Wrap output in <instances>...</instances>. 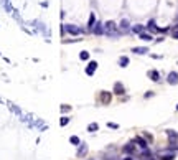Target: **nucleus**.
<instances>
[{
	"mask_svg": "<svg viewBox=\"0 0 178 160\" xmlns=\"http://www.w3.org/2000/svg\"><path fill=\"white\" fill-rule=\"evenodd\" d=\"M69 33V35H81L83 33V30L79 27H76V25H73V23H68V25H64V27H61V33Z\"/></svg>",
	"mask_w": 178,
	"mask_h": 160,
	"instance_id": "f257e3e1",
	"label": "nucleus"
},
{
	"mask_svg": "<svg viewBox=\"0 0 178 160\" xmlns=\"http://www.w3.org/2000/svg\"><path fill=\"white\" fill-rule=\"evenodd\" d=\"M167 83L171 84V86H177L178 84V73L177 71H170L168 76H167Z\"/></svg>",
	"mask_w": 178,
	"mask_h": 160,
	"instance_id": "f03ea898",
	"label": "nucleus"
},
{
	"mask_svg": "<svg viewBox=\"0 0 178 160\" xmlns=\"http://www.w3.org/2000/svg\"><path fill=\"white\" fill-rule=\"evenodd\" d=\"M96 69H97V61H89V65L86 66V74L87 76H92V74L96 73Z\"/></svg>",
	"mask_w": 178,
	"mask_h": 160,
	"instance_id": "7ed1b4c3",
	"label": "nucleus"
},
{
	"mask_svg": "<svg viewBox=\"0 0 178 160\" xmlns=\"http://www.w3.org/2000/svg\"><path fill=\"white\" fill-rule=\"evenodd\" d=\"M122 152L132 155V153L135 152V142H129V144H125V145L122 147Z\"/></svg>",
	"mask_w": 178,
	"mask_h": 160,
	"instance_id": "20e7f679",
	"label": "nucleus"
},
{
	"mask_svg": "<svg viewBox=\"0 0 178 160\" xmlns=\"http://www.w3.org/2000/svg\"><path fill=\"white\" fill-rule=\"evenodd\" d=\"M125 93V87L122 83H114V94H117V96H122V94Z\"/></svg>",
	"mask_w": 178,
	"mask_h": 160,
	"instance_id": "39448f33",
	"label": "nucleus"
},
{
	"mask_svg": "<svg viewBox=\"0 0 178 160\" xmlns=\"http://www.w3.org/2000/svg\"><path fill=\"white\" fill-rule=\"evenodd\" d=\"M91 32L94 35H104V25L101 22H96V25H94V28H92Z\"/></svg>",
	"mask_w": 178,
	"mask_h": 160,
	"instance_id": "423d86ee",
	"label": "nucleus"
},
{
	"mask_svg": "<svg viewBox=\"0 0 178 160\" xmlns=\"http://www.w3.org/2000/svg\"><path fill=\"white\" fill-rule=\"evenodd\" d=\"M160 160H173L175 159V152H171V150H163V152H160Z\"/></svg>",
	"mask_w": 178,
	"mask_h": 160,
	"instance_id": "0eeeda50",
	"label": "nucleus"
},
{
	"mask_svg": "<svg viewBox=\"0 0 178 160\" xmlns=\"http://www.w3.org/2000/svg\"><path fill=\"white\" fill-rule=\"evenodd\" d=\"M132 51L135 54H147L148 53V48L147 46H135V48H132Z\"/></svg>",
	"mask_w": 178,
	"mask_h": 160,
	"instance_id": "6e6552de",
	"label": "nucleus"
},
{
	"mask_svg": "<svg viewBox=\"0 0 178 160\" xmlns=\"http://www.w3.org/2000/svg\"><path fill=\"white\" fill-rule=\"evenodd\" d=\"M78 147H79V149H78V157H84L86 152H87V145H86L84 142H81Z\"/></svg>",
	"mask_w": 178,
	"mask_h": 160,
	"instance_id": "1a4fd4ad",
	"label": "nucleus"
},
{
	"mask_svg": "<svg viewBox=\"0 0 178 160\" xmlns=\"http://www.w3.org/2000/svg\"><path fill=\"white\" fill-rule=\"evenodd\" d=\"M129 63H130V60H129V56H120V58H119V66L120 68H127L129 66Z\"/></svg>",
	"mask_w": 178,
	"mask_h": 160,
	"instance_id": "9d476101",
	"label": "nucleus"
},
{
	"mask_svg": "<svg viewBox=\"0 0 178 160\" xmlns=\"http://www.w3.org/2000/svg\"><path fill=\"white\" fill-rule=\"evenodd\" d=\"M134 142H135V144H138L142 149H147V147H148V142H147L144 137H140V135H138V137H135V140H134Z\"/></svg>",
	"mask_w": 178,
	"mask_h": 160,
	"instance_id": "9b49d317",
	"label": "nucleus"
},
{
	"mask_svg": "<svg viewBox=\"0 0 178 160\" xmlns=\"http://www.w3.org/2000/svg\"><path fill=\"white\" fill-rule=\"evenodd\" d=\"M148 78H150L152 81H155V83H157V81L160 79V73H158L157 69H150V71H148Z\"/></svg>",
	"mask_w": 178,
	"mask_h": 160,
	"instance_id": "f8f14e48",
	"label": "nucleus"
},
{
	"mask_svg": "<svg viewBox=\"0 0 178 160\" xmlns=\"http://www.w3.org/2000/svg\"><path fill=\"white\" fill-rule=\"evenodd\" d=\"M119 28H120L122 32H127V30L130 28V22L127 20V18H124V20H122L120 23H119Z\"/></svg>",
	"mask_w": 178,
	"mask_h": 160,
	"instance_id": "ddd939ff",
	"label": "nucleus"
},
{
	"mask_svg": "<svg viewBox=\"0 0 178 160\" xmlns=\"http://www.w3.org/2000/svg\"><path fill=\"white\" fill-rule=\"evenodd\" d=\"M147 28H148V32H160V28L157 27V23H155V20H150L148 23H147Z\"/></svg>",
	"mask_w": 178,
	"mask_h": 160,
	"instance_id": "4468645a",
	"label": "nucleus"
},
{
	"mask_svg": "<svg viewBox=\"0 0 178 160\" xmlns=\"http://www.w3.org/2000/svg\"><path fill=\"white\" fill-rule=\"evenodd\" d=\"M101 102H102V104H109V102H111V94L102 91V93H101Z\"/></svg>",
	"mask_w": 178,
	"mask_h": 160,
	"instance_id": "2eb2a0df",
	"label": "nucleus"
},
{
	"mask_svg": "<svg viewBox=\"0 0 178 160\" xmlns=\"http://www.w3.org/2000/svg\"><path fill=\"white\" fill-rule=\"evenodd\" d=\"M94 25H96V17H94V13L89 15V20H87V30L91 32L92 28H94Z\"/></svg>",
	"mask_w": 178,
	"mask_h": 160,
	"instance_id": "dca6fc26",
	"label": "nucleus"
},
{
	"mask_svg": "<svg viewBox=\"0 0 178 160\" xmlns=\"http://www.w3.org/2000/svg\"><path fill=\"white\" fill-rule=\"evenodd\" d=\"M132 32H134V33H137V35H140L142 32H145V27H144V25H134V27H132Z\"/></svg>",
	"mask_w": 178,
	"mask_h": 160,
	"instance_id": "f3484780",
	"label": "nucleus"
},
{
	"mask_svg": "<svg viewBox=\"0 0 178 160\" xmlns=\"http://www.w3.org/2000/svg\"><path fill=\"white\" fill-rule=\"evenodd\" d=\"M138 38L140 40H144V41H152L153 38H152V35L150 33H145V32H142V33L138 35Z\"/></svg>",
	"mask_w": 178,
	"mask_h": 160,
	"instance_id": "a211bd4d",
	"label": "nucleus"
},
{
	"mask_svg": "<svg viewBox=\"0 0 178 160\" xmlns=\"http://www.w3.org/2000/svg\"><path fill=\"white\" fill-rule=\"evenodd\" d=\"M69 142H71L74 147H78L79 144H81V139H79L78 135H71V137H69Z\"/></svg>",
	"mask_w": 178,
	"mask_h": 160,
	"instance_id": "6ab92c4d",
	"label": "nucleus"
},
{
	"mask_svg": "<svg viewBox=\"0 0 178 160\" xmlns=\"http://www.w3.org/2000/svg\"><path fill=\"white\" fill-rule=\"evenodd\" d=\"M140 157H142V159H145V160H148V159H150V150H148V149H142Z\"/></svg>",
	"mask_w": 178,
	"mask_h": 160,
	"instance_id": "aec40b11",
	"label": "nucleus"
},
{
	"mask_svg": "<svg viewBox=\"0 0 178 160\" xmlns=\"http://www.w3.org/2000/svg\"><path fill=\"white\" fill-rule=\"evenodd\" d=\"M97 129H99V124H97V122H91V124L87 126V130H89V132H96Z\"/></svg>",
	"mask_w": 178,
	"mask_h": 160,
	"instance_id": "412c9836",
	"label": "nucleus"
},
{
	"mask_svg": "<svg viewBox=\"0 0 178 160\" xmlns=\"http://www.w3.org/2000/svg\"><path fill=\"white\" fill-rule=\"evenodd\" d=\"M79 60H81V61H87V60H89V51H81V53H79Z\"/></svg>",
	"mask_w": 178,
	"mask_h": 160,
	"instance_id": "4be33fe9",
	"label": "nucleus"
},
{
	"mask_svg": "<svg viewBox=\"0 0 178 160\" xmlns=\"http://www.w3.org/2000/svg\"><path fill=\"white\" fill-rule=\"evenodd\" d=\"M167 135H168L170 139H173V140H177V139H178V132H175V130H170V129L167 130Z\"/></svg>",
	"mask_w": 178,
	"mask_h": 160,
	"instance_id": "5701e85b",
	"label": "nucleus"
},
{
	"mask_svg": "<svg viewBox=\"0 0 178 160\" xmlns=\"http://www.w3.org/2000/svg\"><path fill=\"white\" fill-rule=\"evenodd\" d=\"M68 122H69V117H61L59 119V126H68Z\"/></svg>",
	"mask_w": 178,
	"mask_h": 160,
	"instance_id": "b1692460",
	"label": "nucleus"
},
{
	"mask_svg": "<svg viewBox=\"0 0 178 160\" xmlns=\"http://www.w3.org/2000/svg\"><path fill=\"white\" fill-rule=\"evenodd\" d=\"M107 127L109 129H119V124H116V122H107Z\"/></svg>",
	"mask_w": 178,
	"mask_h": 160,
	"instance_id": "393cba45",
	"label": "nucleus"
},
{
	"mask_svg": "<svg viewBox=\"0 0 178 160\" xmlns=\"http://www.w3.org/2000/svg\"><path fill=\"white\" fill-rule=\"evenodd\" d=\"M71 111V106H61V112H69Z\"/></svg>",
	"mask_w": 178,
	"mask_h": 160,
	"instance_id": "a878e982",
	"label": "nucleus"
},
{
	"mask_svg": "<svg viewBox=\"0 0 178 160\" xmlns=\"http://www.w3.org/2000/svg\"><path fill=\"white\" fill-rule=\"evenodd\" d=\"M171 36H173V40H178V30H173V35Z\"/></svg>",
	"mask_w": 178,
	"mask_h": 160,
	"instance_id": "bb28decb",
	"label": "nucleus"
},
{
	"mask_svg": "<svg viewBox=\"0 0 178 160\" xmlns=\"http://www.w3.org/2000/svg\"><path fill=\"white\" fill-rule=\"evenodd\" d=\"M163 40H165L163 36H160V38H157V40H155V41H157V43H162V41H163Z\"/></svg>",
	"mask_w": 178,
	"mask_h": 160,
	"instance_id": "cd10ccee",
	"label": "nucleus"
},
{
	"mask_svg": "<svg viewBox=\"0 0 178 160\" xmlns=\"http://www.w3.org/2000/svg\"><path fill=\"white\" fill-rule=\"evenodd\" d=\"M124 160H134V159H132L130 155H129V157H125V159H124Z\"/></svg>",
	"mask_w": 178,
	"mask_h": 160,
	"instance_id": "c85d7f7f",
	"label": "nucleus"
},
{
	"mask_svg": "<svg viewBox=\"0 0 178 160\" xmlns=\"http://www.w3.org/2000/svg\"><path fill=\"white\" fill-rule=\"evenodd\" d=\"M177 111H178V104H177Z\"/></svg>",
	"mask_w": 178,
	"mask_h": 160,
	"instance_id": "c756f323",
	"label": "nucleus"
},
{
	"mask_svg": "<svg viewBox=\"0 0 178 160\" xmlns=\"http://www.w3.org/2000/svg\"><path fill=\"white\" fill-rule=\"evenodd\" d=\"M148 160H153V159H148Z\"/></svg>",
	"mask_w": 178,
	"mask_h": 160,
	"instance_id": "7c9ffc66",
	"label": "nucleus"
}]
</instances>
